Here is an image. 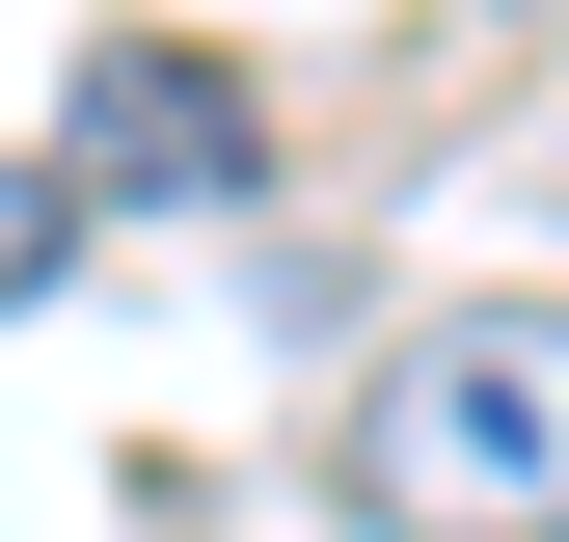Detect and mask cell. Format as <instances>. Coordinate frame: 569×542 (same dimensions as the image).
Wrapping results in <instances>:
<instances>
[{
	"instance_id": "3",
	"label": "cell",
	"mask_w": 569,
	"mask_h": 542,
	"mask_svg": "<svg viewBox=\"0 0 569 542\" xmlns=\"http://www.w3.org/2000/svg\"><path fill=\"white\" fill-rule=\"evenodd\" d=\"M54 244H82V190H54V163H0V299H28Z\"/></svg>"
},
{
	"instance_id": "1",
	"label": "cell",
	"mask_w": 569,
	"mask_h": 542,
	"mask_svg": "<svg viewBox=\"0 0 569 542\" xmlns=\"http://www.w3.org/2000/svg\"><path fill=\"white\" fill-rule=\"evenodd\" d=\"M352 515L380 542H569V299H461L407 325L380 406H352Z\"/></svg>"
},
{
	"instance_id": "2",
	"label": "cell",
	"mask_w": 569,
	"mask_h": 542,
	"mask_svg": "<svg viewBox=\"0 0 569 542\" xmlns=\"http://www.w3.org/2000/svg\"><path fill=\"white\" fill-rule=\"evenodd\" d=\"M54 190H271V109H244V54H190V28H109V54H82V109H54Z\"/></svg>"
}]
</instances>
